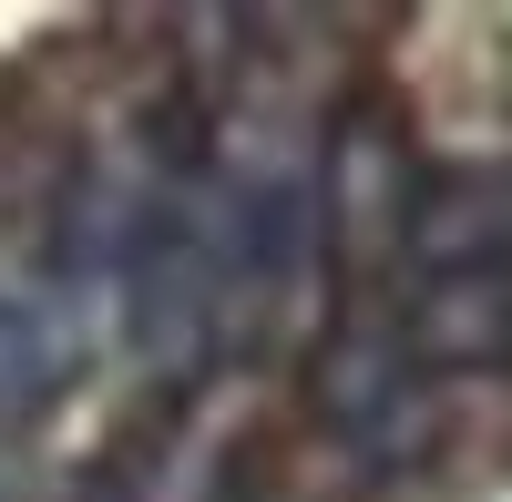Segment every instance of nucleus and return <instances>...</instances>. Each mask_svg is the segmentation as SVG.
Returning a JSON list of instances; mask_svg holds the SVG:
<instances>
[{"label": "nucleus", "mask_w": 512, "mask_h": 502, "mask_svg": "<svg viewBox=\"0 0 512 502\" xmlns=\"http://www.w3.org/2000/svg\"><path fill=\"white\" fill-rule=\"evenodd\" d=\"M400 349L410 369L431 380V369H512V257L502 267H451V277H420L410 287V318Z\"/></svg>", "instance_id": "obj_1"}, {"label": "nucleus", "mask_w": 512, "mask_h": 502, "mask_svg": "<svg viewBox=\"0 0 512 502\" xmlns=\"http://www.w3.org/2000/svg\"><path fill=\"white\" fill-rule=\"evenodd\" d=\"M52 390H62V339H52V318L0 298V410H41Z\"/></svg>", "instance_id": "obj_2"}, {"label": "nucleus", "mask_w": 512, "mask_h": 502, "mask_svg": "<svg viewBox=\"0 0 512 502\" xmlns=\"http://www.w3.org/2000/svg\"><path fill=\"white\" fill-rule=\"evenodd\" d=\"M72 502H144V492H134V482H123V472H93V482H82Z\"/></svg>", "instance_id": "obj_3"}]
</instances>
